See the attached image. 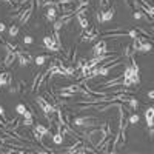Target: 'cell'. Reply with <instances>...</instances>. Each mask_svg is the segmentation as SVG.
Segmentation results:
<instances>
[{
	"instance_id": "1",
	"label": "cell",
	"mask_w": 154,
	"mask_h": 154,
	"mask_svg": "<svg viewBox=\"0 0 154 154\" xmlns=\"http://www.w3.org/2000/svg\"><path fill=\"white\" fill-rule=\"evenodd\" d=\"M74 125L82 126V128H85V130H88V128L99 126L97 119L94 117V116H80V117H74Z\"/></svg>"
},
{
	"instance_id": "2",
	"label": "cell",
	"mask_w": 154,
	"mask_h": 154,
	"mask_svg": "<svg viewBox=\"0 0 154 154\" xmlns=\"http://www.w3.org/2000/svg\"><path fill=\"white\" fill-rule=\"evenodd\" d=\"M37 103H38V106L42 108V111H43V114H45V117H49V116H53V114L56 112V108L49 103V100H46V99L42 97V96L37 97Z\"/></svg>"
},
{
	"instance_id": "3",
	"label": "cell",
	"mask_w": 154,
	"mask_h": 154,
	"mask_svg": "<svg viewBox=\"0 0 154 154\" xmlns=\"http://www.w3.org/2000/svg\"><path fill=\"white\" fill-rule=\"evenodd\" d=\"M32 9H34V2H31L26 8H23L22 14H20V19H19V25H26L31 14H32Z\"/></svg>"
},
{
	"instance_id": "4",
	"label": "cell",
	"mask_w": 154,
	"mask_h": 154,
	"mask_svg": "<svg viewBox=\"0 0 154 154\" xmlns=\"http://www.w3.org/2000/svg\"><path fill=\"white\" fill-rule=\"evenodd\" d=\"M17 60L20 63V66H26V65H29V62L32 60V56H31V53H28V51L17 49Z\"/></svg>"
},
{
	"instance_id": "5",
	"label": "cell",
	"mask_w": 154,
	"mask_h": 154,
	"mask_svg": "<svg viewBox=\"0 0 154 154\" xmlns=\"http://www.w3.org/2000/svg\"><path fill=\"white\" fill-rule=\"evenodd\" d=\"M6 49V48H5ZM17 60V51H11V49H6V57H5V60H3V65L6 66V68H9V66H12V63H14Z\"/></svg>"
},
{
	"instance_id": "6",
	"label": "cell",
	"mask_w": 154,
	"mask_h": 154,
	"mask_svg": "<svg viewBox=\"0 0 154 154\" xmlns=\"http://www.w3.org/2000/svg\"><path fill=\"white\" fill-rule=\"evenodd\" d=\"M93 51H94V56L106 54V53H108V49H106V42H105V40H99V42L94 45Z\"/></svg>"
},
{
	"instance_id": "7",
	"label": "cell",
	"mask_w": 154,
	"mask_h": 154,
	"mask_svg": "<svg viewBox=\"0 0 154 154\" xmlns=\"http://www.w3.org/2000/svg\"><path fill=\"white\" fill-rule=\"evenodd\" d=\"M114 12H116V8H114V6L106 8L105 11L100 12V20H102V22H109V20L114 17Z\"/></svg>"
},
{
	"instance_id": "8",
	"label": "cell",
	"mask_w": 154,
	"mask_h": 154,
	"mask_svg": "<svg viewBox=\"0 0 154 154\" xmlns=\"http://www.w3.org/2000/svg\"><path fill=\"white\" fill-rule=\"evenodd\" d=\"M57 14H59V12L56 11V8H54V6H49V8L46 9V19H48L49 22H56Z\"/></svg>"
},
{
	"instance_id": "9",
	"label": "cell",
	"mask_w": 154,
	"mask_h": 154,
	"mask_svg": "<svg viewBox=\"0 0 154 154\" xmlns=\"http://www.w3.org/2000/svg\"><path fill=\"white\" fill-rule=\"evenodd\" d=\"M34 130H35L37 133H40V134H42L43 137H45V136H48V134L51 136V131H49V128H46L45 125H40V123H37V126L34 128Z\"/></svg>"
},
{
	"instance_id": "10",
	"label": "cell",
	"mask_w": 154,
	"mask_h": 154,
	"mask_svg": "<svg viewBox=\"0 0 154 154\" xmlns=\"http://www.w3.org/2000/svg\"><path fill=\"white\" fill-rule=\"evenodd\" d=\"M152 116H154V108L149 106V108L145 111V119H146L148 126H152Z\"/></svg>"
},
{
	"instance_id": "11",
	"label": "cell",
	"mask_w": 154,
	"mask_h": 154,
	"mask_svg": "<svg viewBox=\"0 0 154 154\" xmlns=\"http://www.w3.org/2000/svg\"><path fill=\"white\" fill-rule=\"evenodd\" d=\"M63 140H65V136H63L60 131H57V133L53 136V142H54L56 145H62V143H63Z\"/></svg>"
},
{
	"instance_id": "12",
	"label": "cell",
	"mask_w": 154,
	"mask_h": 154,
	"mask_svg": "<svg viewBox=\"0 0 154 154\" xmlns=\"http://www.w3.org/2000/svg\"><path fill=\"white\" fill-rule=\"evenodd\" d=\"M75 17H77V20H79L80 26H82L83 29L89 26V23H88V17H83V16H79V14H75Z\"/></svg>"
},
{
	"instance_id": "13",
	"label": "cell",
	"mask_w": 154,
	"mask_h": 154,
	"mask_svg": "<svg viewBox=\"0 0 154 154\" xmlns=\"http://www.w3.org/2000/svg\"><path fill=\"white\" fill-rule=\"evenodd\" d=\"M111 6V2L109 0H99V11L102 12V11H105L106 8H109Z\"/></svg>"
},
{
	"instance_id": "14",
	"label": "cell",
	"mask_w": 154,
	"mask_h": 154,
	"mask_svg": "<svg viewBox=\"0 0 154 154\" xmlns=\"http://www.w3.org/2000/svg\"><path fill=\"white\" fill-rule=\"evenodd\" d=\"M43 43H45V48H46V49H48V48H51L53 45H56L51 35H45V37H43Z\"/></svg>"
},
{
	"instance_id": "15",
	"label": "cell",
	"mask_w": 154,
	"mask_h": 154,
	"mask_svg": "<svg viewBox=\"0 0 154 154\" xmlns=\"http://www.w3.org/2000/svg\"><path fill=\"white\" fill-rule=\"evenodd\" d=\"M128 105H130V108H131L133 111H136V109L139 108V100H137V99H134V97L131 96V99L128 100Z\"/></svg>"
},
{
	"instance_id": "16",
	"label": "cell",
	"mask_w": 154,
	"mask_h": 154,
	"mask_svg": "<svg viewBox=\"0 0 154 154\" xmlns=\"http://www.w3.org/2000/svg\"><path fill=\"white\" fill-rule=\"evenodd\" d=\"M9 37H16L19 34V25H11V28H9Z\"/></svg>"
},
{
	"instance_id": "17",
	"label": "cell",
	"mask_w": 154,
	"mask_h": 154,
	"mask_svg": "<svg viewBox=\"0 0 154 154\" xmlns=\"http://www.w3.org/2000/svg\"><path fill=\"white\" fill-rule=\"evenodd\" d=\"M26 109H28V108L25 106L23 103H19V105L16 106V111H17V112H19L20 116H23V114H25V111H26Z\"/></svg>"
},
{
	"instance_id": "18",
	"label": "cell",
	"mask_w": 154,
	"mask_h": 154,
	"mask_svg": "<svg viewBox=\"0 0 154 154\" xmlns=\"http://www.w3.org/2000/svg\"><path fill=\"white\" fill-rule=\"evenodd\" d=\"M48 59V56H38L37 59H35V65L37 66H40V65H43V63H45V60Z\"/></svg>"
},
{
	"instance_id": "19",
	"label": "cell",
	"mask_w": 154,
	"mask_h": 154,
	"mask_svg": "<svg viewBox=\"0 0 154 154\" xmlns=\"http://www.w3.org/2000/svg\"><path fill=\"white\" fill-rule=\"evenodd\" d=\"M40 75H42V71H38L35 75H34V83H32V91H35V85L38 82V79H40Z\"/></svg>"
},
{
	"instance_id": "20",
	"label": "cell",
	"mask_w": 154,
	"mask_h": 154,
	"mask_svg": "<svg viewBox=\"0 0 154 154\" xmlns=\"http://www.w3.org/2000/svg\"><path fill=\"white\" fill-rule=\"evenodd\" d=\"M32 119H34V117H23L22 125H25V126H31V125H32Z\"/></svg>"
},
{
	"instance_id": "21",
	"label": "cell",
	"mask_w": 154,
	"mask_h": 154,
	"mask_svg": "<svg viewBox=\"0 0 154 154\" xmlns=\"http://www.w3.org/2000/svg\"><path fill=\"white\" fill-rule=\"evenodd\" d=\"M62 26H65L62 20H56V22H54V31H60V28H62Z\"/></svg>"
},
{
	"instance_id": "22",
	"label": "cell",
	"mask_w": 154,
	"mask_h": 154,
	"mask_svg": "<svg viewBox=\"0 0 154 154\" xmlns=\"http://www.w3.org/2000/svg\"><path fill=\"white\" fill-rule=\"evenodd\" d=\"M128 120H130V123L136 125V123L139 122V116H137V114H131V116H130V119H128Z\"/></svg>"
},
{
	"instance_id": "23",
	"label": "cell",
	"mask_w": 154,
	"mask_h": 154,
	"mask_svg": "<svg viewBox=\"0 0 154 154\" xmlns=\"http://www.w3.org/2000/svg\"><path fill=\"white\" fill-rule=\"evenodd\" d=\"M25 86H26V85H25V82H23V80H22V82H19V86H17V93L23 94V93H25Z\"/></svg>"
},
{
	"instance_id": "24",
	"label": "cell",
	"mask_w": 154,
	"mask_h": 154,
	"mask_svg": "<svg viewBox=\"0 0 154 154\" xmlns=\"http://www.w3.org/2000/svg\"><path fill=\"white\" fill-rule=\"evenodd\" d=\"M139 35V32L136 29H131V31H128V37H131V38H136Z\"/></svg>"
},
{
	"instance_id": "25",
	"label": "cell",
	"mask_w": 154,
	"mask_h": 154,
	"mask_svg": "<svg viewBox=\"0 0 154 154\" xmlns=\"http://www.w3.org/2000/svg\"><path fill=\"white\" fill-rule=\"evenodd\" d=\"M23 42L26 43V45H31V43H32V37H31V35H25V37H23Z\"/></svg>"
},
{
	"instance_id": "26",
	"label": "cell",
	"mask_w": 154,
	"mask_h": 154,
	"mask_svg": "<svg viewBox=\"0 0 154 154\" xmlns=\"http://www.w3.org/2000/svg\"><path fill=\"white\" fill-rule=\"evenodd\" d=\"M0 117H2V119L6 122V119H5V109H3V106H0Z\"/></svg>"
},
{
	"instance_id": "27",
	"label": "cell",
	"mask_w": 154,
	"mask_h": 154,
	"mask_svg": "<svg viewBox=\"0 0 154 154\" xmlns=\"http://www.w3.org/2000/svg\"><path fill=\"white\" fill-rule=\"evenodd\" d=\"M0 128H3V130H5V128H6V122L2 119V117H0Z\"/></svg>"
},
{
	"instance_id": "28",
	"label": "cell",
	"mask_w": 154,
	"mask_h": 154,
	"mask_svg": "<svg viewBox=\"0 0 154 154\" xmlns=\"http://www.w3.org/2000/svg\"><path fill=\"white\" fill-rule=\"evenodd\" d=\"M5 28H6V26H5V23H2V22H0V34H2V32L5 31Z\"/></svg>"
},
{
	"instance_id": "29",
	"label": "cell",
	"mask_w": 154,
	"mask_h": 154,
	"mask_svg": "<svg viewBox=\"0 0 154 154\" xmlns=\"http://www.w3.org/2000/svg\"><path fill=\"white\" fill-rule=\"evenodd\" d=\"M148 97H149V99H152V97H154V91H152V89L148 93Z\"/></svg>"
}]
</instances>
